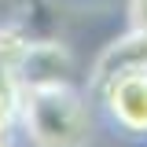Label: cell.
<instances>
[{
  "label": "cell",
  "mask_w": 147,
  "mask_h": 147,
  "mask_svg": "<svg viewBox=\"0 0 147 147\" xmlns=\"http://www.w3.org/2000/svg\"><path fill=\"white\" fill-rule=\"evenodd\" d=\"M26 37L15 26H0V132L18 121V59L26 52Z\"/></svg>",
  "instance_id": "4"
},
{
  "label": "cell",
  "mask_w": 147,
  "mask_h": 147,
  "mask_svg": "<svg viewBox=\"0 0 147 147\" xmlns=\"http://www.w3.org/2000/svg\"><path fill=\"white\" fill-rule=\"evenodd\" d=\"M132 70H147V37L125 30V33H118L103 52L96 55L92 74H88V96L99 92L107 81L121 77V74H132Z\"/></svg>",
  "instance_id": "3"
},
{
  "label": "cell",
  "mask_w": 147,
  "mask_h": 147,
  "mask_svg": "<svg viewBox=\"0 0 147 147\" xmlns=\"http://www.w3.org/2000/svg\"><path fill=\"white\" fill-rule=\"evenodd\" d=\"M92 99L103 107L110 125L129 136H147V70H132L107 81Z\"/></svg>",
  "instance_id": "2"
},
{
  "label": "cell",
  "mask_w": 147,
  "mask_h": 147,
  "mask_svg": "<svg viewBox=\"0 0 147 147\" xmlns=\"http://www.w3.org/2000/svg\"><path fill=\"white\" fill-rule=\"evenodd\" d=\"M125 11H129V30L147 37V0H129Z\"/></svg>",
  "instance_id": "5"
},
{
  "label": "cell",
  "mask_w": 147,
  "mask_h": 147,
  "mask_svg": "<svg viewBox=\"0 0 147 147\" xmlns=\"http://www.w3.org/2000/svg\"><path fill=\"white\" fill-rule=\"evenodd\" d=\"M18 125L37 147H85L92 140V96L74 77L22 85Z\"/></svg>",
  "instance_id": "1"
},
{
  "label": "cell",
  "mask_w": 147,
  "mask_h": 147,
  "mask_svg": "<svg viewBox=\"0 0 147 147\" xmlns=\"http://www.w3.org/2000/svg\"><path fill=\"white\" fill-rule=\"evenodd\" d=\"M0 147H15V144H11V136H7V132H0Z\"/></svg>",
  "instance_id": "6"
}]
</instances>
